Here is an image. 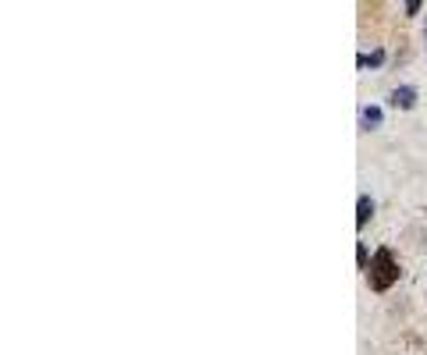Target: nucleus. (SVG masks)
<instances>
[{"label":"nucleus","mask_w":427,"mask_h":355,"mask_svg":"<svg viewBox=\"0 0 427 355\" xmlns=\"http://www.w3.org/2000/svg\"><path fill=\"white\" fill-rule=\"evenodd\" d=\"M413 100H416V96H413V89H406V86H402V89H395V96H392V103H395V107H413Z\"/></svg>","instance_id":"obj_2"},{"label":"nucleus","mask_w":427,"mask_h":355,"mask_svg":"<svg viewBox=\"0 0 427 355\" xmlns=\"http://www.w3.org/2000/svg\"><path fill=\"white\" fill-rule=\"evenodd\" d=\"M395 277H399V266H395V259H392V252H377V259L367 266V281H370V288L374 291H384V288H392L395 284Z\"/></svg>","instance_id":"obj_1"},{"label":"nucleus","mask_w":427,"mask_h":355,"mask_svg":"<svg viewBox=\"0 0 427 355\" xmlns=\"http://www.w3.org/2000/svg\"><path fill=\"white\" fill-rule=\"evenodd\" d=\"M420 4H423V0H406V11H409V15H416V11H420Z\"/></svg>","instance_id":"obj_7"},{"label":"nucleus","mask_w":427,"mask_h":355,"mask_svg":"<svg viewBox=\"0 0 427 355\" xmlns=\"http://www.w3.org/2000/svg\"><path fill=\"white\" fill-rule=\"evenodd\" d=\"M370 213H374V203H370V196H363V199H360V213H356V224L363 227V224L370 220Z\"/></svg>","instance_id":"obj_3"},{"label":"nucleus","mask_w":427,"mask_h":355,"mask_svg":"<svg viewBox=\"0 0 427 355\" xmlns=\"http://www.w3.org/2000/svg\"><path fill=\"white\" fill-rule=\"evenodd\" d=\"M356 263H360V266H370V256H367L363 245H356Z\"/></svg>","instance_id":"obj_6"},{"label":"nucleus","mask_w":427,"mask_h":355,"mask_svg":"<svg viewBox=\"0 0 427 355\" xmlns=\"http://www.w3.org/2000/svg\"><path fill=\"white\" fill-rule=\"evenodd\" d=\"M377 121H381V107H367L363 111V128H377Z\"/></svg>","instance_id":"obj_5"},{"label":"nucleus","mask_w":427,"mask_h":355,"mask_svg":"<svg viewBox=\"0 0 427 355\" xmlns=\"http://www.w3.org/2000/svg\"><path fill=\"white\" fill-rule=\"evenodd\" d=\"M384 64V50H374L367 57H360V68H381Z\"/></svg>","instance_id":"obj_4"}]
</instances>
